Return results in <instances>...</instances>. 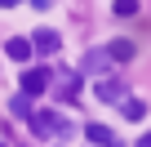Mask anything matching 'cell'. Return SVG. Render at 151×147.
<instances>
[{
	"label": "cell",
	"mask_w": 151,
	"mask_h": 147,
	"mask_svg": "<svg viewBox=\"0 0 151 147\" xmlns=\"http://www.w3.org/2000/svg\"><path fill=\"white\" fill-rule=\"evenodd\" d=\"M31 5H36V9H49V5H53V0H31Z\"/></svg>",
	"instance_id": "5bb4252c"
},
{
	"label": "cell",
	"mask_w": 151,
	"mask_h": 147,
	"mask_svg": "<svg viewBox=\"0 0 151 147\" xmlns=\"http://www.w3.org/2000/svg\"><path fill=\"white\" fill-rule=\"evenodd\" d=\"M138 147H151V134H142V138H138Z\"/></svg>",
	"instance_id": "9a60e30c"
},
{
	"label": "cell",
	"mask_w": 151,
	"mask_h": 147,
	"mask_svg": "<svg viewBox=\"0 0 151 147\" xmlns=\"http://www.w3.org/2000/svg\"><path fill=\"white\" fill-rule=\"evenodd\" d=\"M76 80H80V76H76V71H62V98H76V89H80Z\"/></svg>",
	"instance_id": "8fae6325"
},
{
	"label": "cell",
	"mask_w": 151,
	"mask_h": 147,
	"mask_svg": "<svg viewBox=\"0 0 151 147\" xmlns=\"http://www.w3.org/2000/svg\"><path fill=\"white\" fill-rule=\"evenodd\" d=\"M120 107H124V116H129V120H142V116H147V103H142V98H124Z\"/></svg>",
	"instance_id": "9c48e42d"
},
{
	"label": "cell",
	"mask_w": 151,
	"mask_h": 147,
	"mask_svg": "<svg viewBox=\"0 0 151 147\" xmlns=\"http://www.w3.org/2000/svg\"><path fill=\"white\" fill-rule=\"evenodd\" d=\"M0 147H5V138H0Z\"/></svg>",
	"instance_id": "e0dca14e"
},
{
	"label": "cell",
	"mask_w": 151,
	"mask_h": 147,
	"mask_svg": "<svg viewBox=\"0 0 151 147\" xmlns=\"http://www.w3.org/2000/svg\"><path fill=\"white\" fill-rule=\"evenodd\" d=\"M5 54H9L14 62H27V58H31V40H27V36H14V40L5 45Z\"/></svg>",
	"instance_id": "8992f818"
},
{
	"label": "cell",
	"mask_w": 151,
	"mask_h": 147,
	"mask_svg": "<svg viewBox=\"0 0 151 147\" xmlns=\"http://www.w3.org/2000/svg\"><path fill=\"white\" fill-rule=\"evenodd\" d=\"M98 103H124V80H93Z\"/></svg>",
	"instance_id": "3957f363"
},
{
	"label": "cell",
	"mask_w": 151,
	"mask_h": 147,
	"mask_svg": "<svg viewBox=\"0 0 151 147\" xmlns=\"http://www.w3.org/2000/svg\"><path fill=\"white\" fill-rule=\"evenodd\" d=\"M53 134H58V138H71V134H76V125H71L67 116H53Z\"/></svg>",
	"instance_id": "7c38bea8"
},
{
	"label": "cell",
	"mask_w": 151,
	"mask_h": 147,
	"mask_svg": "<svg viewBox=\"0 0 151 147\" xmlns=\"http://www.w3.org/2000/svg\"><path fill=\"white\" fill-rule=\"evenodd\" d=\"M85 71H89V76H102V71L111 67V58H107V49H89L85 54V62H80Z\"/></svg>",
	"instance_id": "277c9868"
},
{
	"label": "cell",
	"mask_w": 151,
	"mask_h": 147,
	"mask_svg": "<svg viewBox=\"0 0 151 147\" xmlns=\"http://www.w3.org/2000/svg\"><path fill=\"white\" fill-rule=\"evenodd\" d=\"M27 125H31L40 138H49V134H53V112H31V120H27Z\"/></svg>",
	"instance_id": "52a82bcc"
},
{
	"label": "cell",
	"mask_w": 151,
	"mask_h": 147,
	"mask_svg": "<svg viewBox=\"0 0 151 147\" xmlns=\"http://www.w3.org/2000/svg\"><path fill=\"white\" fill-rule=\"evenodd\" d=\"M85 138H89L93 147H111V143H116V134H111L107 125H98V120H93V125H85Z\"/></svg>",
	"instance_id": "5b68a950"
},
{
	"label": "cell",
	"mask_w": 151,
	"mask_h": 147,
	"mask_svg": "<svg viewBox=\"0 0 151 147\" xmlns=\"http://www.w3.org/2000/svg\"><path fill=\"white\" fill-rule=\"evenodd\" d=\"M49 80H53V76H49L45 67H31V71H22L18 94H22V98H36V94H45V89H49Z\"/></svg>",
	"instance_id": "6da1fadb"
},
{
	"label": "cell",
	"mask_w": 151,
	"mask_h": 147,
	"mask_svg": "<svg viewBox=\"0 0 151 147\" xmlns=\"http://www.w3.org/2000/svg\"><path fill=\"white\" fill-rule=\"evenodd\" d=\"M62 49V40H58V31H49V27H40L36 36H31V54H58Z\"/></svg>",
	"instance_id": "7a4b0ae2"
},
{
	"label": "cell",
	"mask_w": 151,
	"mask_h": 147,
	"mask_svg": "<svg viewBox=\"0 0 151 147\" xmlns=\"http://www.w3.org/2000/svg\"><path fill=\"white\" fill-rule=\"evenodd\" d=\"M9 112H14L18 120H31V98H22V94H18V98L9 103Z\"/></svg>",
	"instance_id": "30bf717a"
},
{
	"label": "cell",
	"mask_w": 151,
	"mask_h": 147,
	"mask_svg": "<svg viewBox=\"0 0 151 147\" xmlns=\"http://www.w3.org/2000/svg\"><path fill=\"white\" fill-rule=\"evenodd\" d=\"M14 5H18V0H0V9H14Z\"/></svg>",
	"instance_id": "2e32d148"
},
{
	"label": "cell",
	"mask_w": 151,
	"mask_h": 147,
	"mask_svg": "<svg viewBox=\"0 0 151 147\" xmlns=\"http://www.w3.org/2000/svg\"><path fill=\"white\" fill-rule=\"evenodd\" d=\"M116 14H120V18H129V14H138V0H116Z\"/></svg>",
	"instance_id": "4fadbf2b"
},
{
	"label": "cell",
	"mask_w": 151,
	"mask_h": 147,
	"mask_svg": "<svg viewBox=\"0 0 151 147\" xmlns=\"http://www.w3.org/2000/svg\"><path fill=\"white\" fill-rule=\"evenodd\" d=\"M107 58H111V62H129V58H133V40H111Z\"/></svg>",
	"instance_id": "ba28073f"
}]
</instances>
